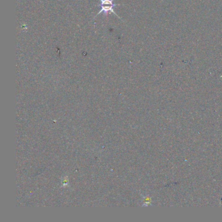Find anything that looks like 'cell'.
Returning <instances> with one entry per match:
<instances>
[{"mask_svg":"<svg viewBox=\"0 0 222 222\" xmlns=\"http://www.w3.org/2000/svg\"><path fill=\"white\" fill-rule=\"evenodd\" d=\"M113 1L114 0H100V6L101 7V9L97 14V16L101 13H104L105 16H107L109 12H112V13L118 16L117 14L114 11V10H113V7L118 5L113 3Z\"/></svg>","mask_w":222,"mask_h":222,"instance_id":"obj_1","label":"cell"}]
</instances>
